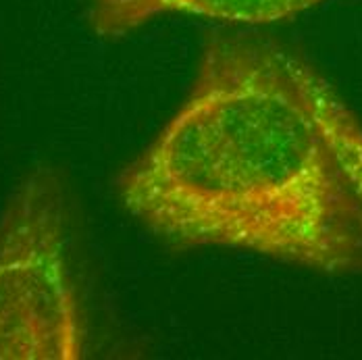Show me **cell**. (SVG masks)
I'll use <instances>...</instances> for the list:
<instances>
[{
    "label": "cell",
    "mask_w": 362,
    "mask_h": 360,
    "mask_svg": "<svg viewBox=\"0 0 362 360\" xmlns=\"http://www.w3.org/2000/svg\"><path fill=\"white\" fill-rule=\"evenodd\" d=\"M296 73L319 125L333 144L362 200V123L335 88L308 61L296 54Z\"/></svg>",
    "instance_id": "obj_4"
},
{
    "label": "cell",
    "mask_w": 362,
    "mask_h": 360,
    "mask_svg": "<svg viewBox=\"0 0 362 360\" xmlns=\"http://www.w3.org/2000/svg\"><path fill=\"white\" fill-rule=\"evenodd\" d=\"M117 194L183 248L362 273L361 194L306 100L296 54L260 34L209 37L187 98L121 171Z\"/></svg>",
    "instance_id": "obj_1"
},
{
    "label": "cell",
    "mask_w": 362,
    "mask_h": 360,
    "mask_svg": "<svg viewBox=\"0 0 362 360\" xmlns=\"http://www.w3.org/2000/svg\"><path fill=\"white\" fill-rule=\"evenodd\" d=\"M325 0H92L94 34L119 40L169 15L213 19L229 25H267L288 21Z\"/></svg>",
    "instance_id": "obj_3"
},
{
    "label": "cell",
    "mask_w": 362,
    "mask_h": 360,
    "mask_svg": "<svg viewBox=\"0 0 362 360\" xmlns=\"http://www.w3.org/2000/svg\"><path fill=\"white\" fill-rule=\"evenodd\" d=\"M81 337L65 254V192L42 167L0 216V360H75Z\"/></svg>",
    "instance_id": "obj_2"
}]
</instances>
